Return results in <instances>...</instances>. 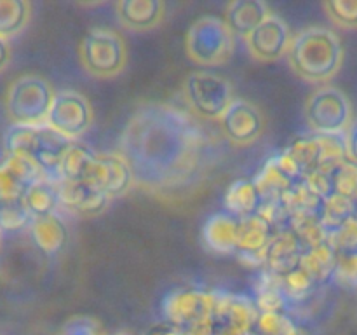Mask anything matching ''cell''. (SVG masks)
<instances>
[{
    "label": "cell",
    "instance_id": "obj_1",
    "mask_svg": "<svg viewBox=\"0 0 357 335\" xmlns=\"http://www.w3.org/2000/svg\"><path fill=\"white\" fill-rule=\"evenodd\" d=\"M204 136L187 112L166 103L139 107L126 124L119 154L145 188H171L199 170Z\"/></svg>",
    "mask_w": 357,
    "mask_h": 335
},
{
    "label": "cell",
    "instance_id": "obj_2",
    "mask_svg": "<svg viewBox=\"0 0 357 335\" xmlns=\"http://www.w3.org/2000/svg\"><path fill=\"white\" fill-rule=\"evenodd\" d=\"M344 56V44L337 31L326 27H309L293 35L288 63L302 80L324 86L340 72Z\"/></svg>",
    "mask_w": 357,
    "mask_h": 335
},
{
    "label": "cell",
    "instance_id": "obj_3",
    "mask_svg": "<svg viewBox=\"0 0 357 335\" xmlns=\"http://www.w3.org/2000/svg\"><path fill=\"white\" fill-rule=\"evenodd\" d=\"M68 138L56 133L47 124L20 126L13 124L3 136L6 154H16L33 161L47 178L58 181L61 159L68 147Z\"/></svg>",
    "mask_w": 357,
    "mask_h": 335
},
{
    "label": "cell",
    "instance_id": "obj_4",
    "mask_svg": "<svg viewBox=\"0 0 357 335\" xmlns=\"http://www.w3.org/2000/svg\"><path fill=\"white\" fill-rule=\"evenodd\" d=\"M56 91L37 73L20 75L6 91V112L13 124L42 126L47 122Z\"/></svg>",
    "mask_w": 357,
    "mask_h": 335
},
{
    "label": "cell",
    "instance_id": "obj_5",
    "mask_svg": "<svg viewBox=\"0 0 357 335\" xmlns=\"http://www.w3.org/2000/svg\"><path fill=\"white\" fill-rule=\"evenodd\" d=\"M82 68L96 79L121 75L129 61V49L119 31L107 27L91 28L79 42Z\"/></svg>",
    "mask_w": 357,
    "mask_h": 335
},
{
    "label": "cell",
    "instance_id": "obj_6",
    "mask_svg": "<svg viewBox=\"0 0 357 335\" xmlns=\"http://www.w3.org/2000/svg\"><path fill=\"white\" fill-rule=\"evenodd\" d=\"M234 47H236V35L223 21V17H199L190 24L185 35V52L195 65H225L232 58Z\"/></svg>",
    "mask_w": 357,
    "mask_h": 335
},
{
    "label": "cell",
    "instance_id": "obj_7",
    "mask_svg": "<svg viewBox=\"0 0 357 335\" xmlns=\"http://www.w3.org/2000/svg\"><path fill=\"white\" fill-rule=\"evenodd\" d=\"M303 115L317 135H345L354 122L351 100L340 87L331 84L319 86L307 96Z\"/></svg>",
    "mask_w": 357,
    "mask_h": 335
},
{
    "label": "cell",
    "instance_id": "obj_8",
    "mask_svg": "<svg viewBox=\"0 0 357 335\" xmlns=\"http://www.w3.org/2000/svg\"><path fill=\"white\" fill-rule=\"evenodd\" d=\"M183 96L195 115L209 121H220L236 100L230 80L208 70L188 73L183 80Z\"/></svg>",
    "mask_w": 357,
    "mask_h": 335
},
{
    "label": "cell",
    "instance_id": "obj_9",
    "mask_svg": "<svg viewBox=\"0 0 357 335\" xmlns=\"http://www.w3.org/2000/svg\"><path fill=\"white\" fill-rule=\"evenodd\" d=\"M93 122L94 110L91 101L79 91L63 89L56 93L45 124L70 142H77L89 131Z\"/></svg>",
    "mask_w": 357,
    "mask_h": 335
},
{
    "label": "cell",
    "instance_id": "obj_10",
    "mask_svg": "<svg viewBox=\"0 0 357 335\" xmlns=\"http://www.w3.org/2000/svg\"><path fill=\"white\" fill-rule=\"evenodd\" d=\"M80 181L108 199L128 194L136 184L131 168L119 152L96 154L86 177Z\"/></svg>",
    "mask_w": 357,
    "mask_h": 335
},
{
    "label": "cell",
    "instance_id": "obj_11",
    "mask_svg": "<svg viewBox=\"0 0 357 335\" xmlns=\"http://www.w3.org/2000/svg\"><path fill=\"white\" fill-rule=\"evenodd\" d=\"M45 177L33 161L16 154H6L0 159V209L23 204L31 184Z\"/></svg>",
    "mask_w": 357,
    "mask_h": 335
},
{
    "label": "cell",
    "instance_id": "obj_12",
    "mask_svg": "<svg viewBox=\"0 0 357 335\" xmlns=\"http://www.w3.org/2000/svg\"><path fill=\"white\" fill-rule=\"evenodd\" d=\"M291 40L293 35L288 23L274 13L244 38L251 58L261 63L278 61L288 56Z\"/></svg>",
    "mask_w": 357,
    "mask_h": 335
},
{
    "label": "cell",
    "instance_id": "obj_13",
    "mask_svg": "<svg viewBox=\"0 0 357 335\" xmlns=\"http://www.w3.org/2000/svg\"><path fill=\"white\" fill-rule=\"evenodd\" d=\"M222 131L230 143L246 147L257 142L265 129V117L260 108L250 100L236 98L229 110L220 119Z\"/></svg>",
    "mask_w": 357,
    "mask_h": 335
},
{
    "label": "cell",
    "instance_id": "obj_14",
    "mask_svg": "<svg viewBox=\"0 0 357 335\" xmlns=\"http://www.w3.org/2000/svg\"><path fill=\"white\" fill-rule=\"evenodd\" d=\"M215 309V297L199 290H176L164 299V316L174 325L204 323Z\"/></svg>",
    "mask_w": 357,
    "mask_h": 335
},
{
    "label": "cell",
    "instance_id": "obj_15",
    "mask_svg": "<svg viewBox=\"0 0 357 335\" xmlns=\"http://www.w3.org/2000/svg\"><path fill=\"white\" fill-rule=\"evenodd\" d=\"M115 13L126 30L149 31L162 23L166 6L160 0H119Z\"/></svg>",
    "mask_w": 357,
    "mask_h": 335
},
{
    "label": "cell",
    "instance_id": "obj_16",
    "mask_svg": "<svg viewBox=\"0 0 357 335\" xmlns=\"http://www.w3.org/2000/svg\"><path fill=\"white\" fill-rule=\"evenodd\" d=\"M271 14V7L264 0H234L227 3L223 21L229 24L234 35L246 38Z\"/></svg>",
    "mask_w": 357,
    "mask_h": 335
},
{
    "label": "cell",
    "instance_id": "obj_17",
    "mask_svg": "<svg viewBox=\"0 0 357 335\" xmlns=\"http://www.w3.org/2000/svg\"><path fill=\"white\" fill-rule=\"evenodd\" d=\"M202 239L206 248L215 253H234L239 243V218L227 211L215 213L202 227Z\"/></svg>",
    "mask_w": 357,
    "mask_h": 335
},
{
    "label": "cell",
    "instance_id": "obj_18",
    "mask_svg": "<svg viewBox=\"0 0 357 335\" xmlns=\"http://www.w3.org/2000/svg\"><path fill=\"white\" fill-rule=\"evenodd\" d=\"M59 187V201L61 206L68 208L70 211L79 213L84 216H93L103 211L107 208L108 199L107 195L93 191L82 181H58Z\"/></svg>",
    "mask_w": 357,
    "mask_h": 335
},
{
    "label": "cell",
    "instance_id": "obj_19",
    "mask_svg": "<svg viewBox=\"0 0 357 335\" xmlns=\"http://www.w3.org/2000/svg\"><path fill=\"white\" fill-rule=\"evenodd\" d=\"M303 257L302 241L293 230L272 237L265 250V262L278 274H289L300 265Z\"/></svg>",
    "mask_w": 357,
    "mask_h": 335
},
{
    "label": "cell",
    "instance_id": "obj_20",
    "mask_svg": "<svg viewBox=\"0 0 357 335\" xmlns=\"http://www.w3.org/2000/svg\"><path fill=\"white\" fill-rule=\"evenodd\" d=\"M30 230L35 246L45 255L59 253L68 241V227L58 213L33 218Z\"/></svg>",
    "mask_w": 357,
    "mask_h": 335
},
{
    "label": "cell",
    "instance_id": "obj_21",
    "mask_svg": "<svg viewBox=\"0 0 357 335\" xmlns=\"http://www.w3.org/2000/svg\"><path fill=\"white\" fill-rule=\"evenodd\" d=\"M272 223L265 218L261 213L248 218L239 220V243H237V251L243 255H261L265 260V250L272 241Z\"/></svg>",
    "mask_w": 357,
    "mask_h": 335
},
{
    "label": "cell",
    "instance_id": "obj_22",
    "mask_svg": "<svg viewBox=\"0 0 357 335\" xmlns=\"http://www.w3.org/2000/svg\"><path fill=\"white\" fill-rule=\"evenodd\" d=\"M265 206V199L258 191L255 180H237L230 185L225 195L227 213L234 215L236 218H248L261 213Z\"/></svg>",
    "mask_w": 357,
    "mask_h": 335
},
{
    "label": "cell",
    "instance_id": "obj_23",
    "mask_svg": "<svg viewBox=\"0 0 357 335\" xmlns=\"http://www.w3.org/2000/svg\"><path fill=\"white\" fill-rule=\"evenodd\" d=\"M24 204H26L31 218L56 213L58 206H61L58 181L47 177L38 178V180L35 181V184H31V187L28 188L26 195H24Z\"/></svg>",
    "mask_w": 357,
    "mask_h": 335
},
{
    "label": "cell",
    "instance_id": "obj_24",
    "mask_svg": "<svg viewBox=\"0 0 357 335\" xmlns=\"http://www.w3.org/2000/svg\"><path fill=\"white\" fill-rule=\"evenodd\" d=\"M96 152L86 145L72 142L68 150L65 152L61 159V166H59V177L58 181H80L86 177L87 170L93 164Z\"/></svg>",
    "mask_w": 357,
    "mask_h": 335
},
{
    "label": "cell",
    "instance_id": "obj_25",
    "mask_svg": "<svg viewBox=\"0 0 357 335\" xmlns=\"http://www.w3.org/2000/svg\"><path fill=\"white\" fill-rule=\"evenodd\" d=\"M31 16L30 2L0 0V37L9 38L24 30Z\"/></svg>",
    "mask_w": 357,
    "mask_h": 335
},
{
    "label": "cell",
    "instance_id": "obj_26",
    "mask_svg": "<svg viewBox=\"0 0 357 335\" xmlns=\"http://www.w3.org/2000/svg\"><path fill=\"white\" fill-rule=\"evenodd\" d=\"M356 206V201L342 198V195L338 194H333L331 198L324 199L323 208H321V223H323L328 236L337 232V230L340 229V227H344L349 220L354 218Z\"/></svg>",
    "mask_w": 357,
    "mask_h": 335
},
{
    "label": "cell",
    "instance_id": "obj_27",
    "mask_svg": "<svg viewBox=\"0 0 357 335\" xmlns=\"http://www.w3.org/2000/svg\"><path fill=\"white\" fill-rule=\"evenodd\" d=\"M335 194L357 202V164L345 159L330 171Z\"/></svg>",
    "mask_w": 357,
    "mask_h": 335
},
{
    "label": "cell",
    "instance_id": "obj_28",
    "mask_svg": "<svg viewBox=\"0 0 357 335\" xmlns=\"http://www.w3.org/2000/svg\"><path fill=\"white\" fill-rule=\"evenodd\" d=\"M323 9L335 27L357 30V0H328Z\"/></svg>",
    "mask_w": 357,
    "mask_h": 335
},
{
    "label": "cell",
    "instance_id": "obj_29",
    "mask_svg": "<svg viewBox=\"0 0 357 335\" xmlns=\"http://www.w3.org/2000/svg\"><path fill=\"white\" fill-rule=\"evenodd\" d=\"M61 335H98V325L86 316L70 318L63 327Z\"/></svg>",
    "mask_w": 357,
    "mask_h": 335
},
{
    "label": "cell",
    "instance_id": "obj_30",
    "mask_svg": "<svg viewBox=\"0 0 357 335\" xmlns=\"http://www.w3.org/2000/svg\"><path fill=\"white\" fill-rule=\"evenodd\" d=\"M345 152H347V159L357 164V119L351 124V128L345 131Z\"/></svg>",
    "mask_w": 357,
    "mask_h": 335
},
{
    "label": "cell",
    "instance_id": "obj_31",
    "mask_svg": "<svg viewBox=\"0 0 357 335\" xmlns=\"http://www.w3.org/2000/svg\"><path fill=\"white\" fill-rule=\"evenodd\" d=\"M10 61V45L6 38L0 37V72L9 65Z\"/></svg>",
    "mask_w": 357,
    "mask_h": 335
},
{
    "label": "cell",
    "instance_id": "obj_32",
    "mask_svg": "<svg viewBox=\"0 0 357 335\" xmlns=\"http://www.w3.org/2000/svg\"><path fill=\"white\" fill-rule=\"evenodd\" d=\"M167 335H187V334H181V332H171V334Z\"/></svg>",
    "mask_w": 357,
    "mask_h": 335
},
{
    "label": "cell",
    "instance_id": "obj_33",
    "mask_svg": "<svg viewBox=\"0 0 357 335\" xmlns=\"http://www.w3.org/2000/svg\"><path fill=\"white\" fill-rule=\"evenodd\" d=\"M119 335H128V334H119Z\"/></svg>",
    "mask_w": 357,
    "mask_h": 335
}]
</instances>
